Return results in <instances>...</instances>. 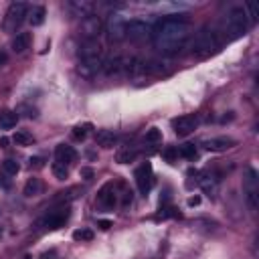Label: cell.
Masks as SVG:
<instances>
[{
    "label": "cell",
    "mask_w": 259,
    "mask_h": 259,
    "mask_svg": "<svg viewBox=\"0 0 259 259\" xmlns=\"http://www.w3.org/2000/svg\"><path fill=\"white\" fill-rule=\"evenodd\" d=\"M190 37V25L182 19H162L152 29L154 47L162 53H178Z\"/></svg>",
    "instance_id": "obj_1"
},
{
    "label": "cell",
    "mask_w": 259,
    "mask_h": 259,
    "mask_svg": "<svg viewBox=\"0 0 259 259\" xmlns=\"http://www.w3.org/2000/svg\"><path fill=\"white\" fill-rule=\"evenodd\" d=\"M247 29H249V21L243 7H233L231 11H227V15L221 21V33L227 37V41H235L243 37Z\"/></svg>",
    "instance_id": "obj_2"
},
{
    "label": "cell",
    "mask_w": 259,
    "mask_h": 259,
    "mask_svg": "<svg viewBox=\"0 0 259 259\" xmlns=\"http://www.w3.org/2000/svg\"><path fill=\"white\" fill-rule=\"evenodd\" d=\"M221 35L217 29L213 27H204L196 33V37L192 39V53L198 57H209L215 55L217 51L221 49Z\"/></svg>",
    "instance_id": "obj_3"
},
{
    "label": "cell",
    "mask_w": 259,
    "mask_h": 259,
    "mask_svg": "<svg viewBox=\"0 0 259 259\" xmlns=\"http://www.w3.org/2000/svg\"><path fill=\"white\" fill-rule=\"evenodd\" d=\"M25 17H29V7L25 3H13L9 7V11H7L3 29L7 33H17V29L25 23Z\"/></svg>",
    "instance_id": "obj_4"
},
{
    "label": "cell",
    "mask_w": 259,
    "mask_h": 259,
    "mask_svg": "<svg viewBox=\"0 0 259 259\" xmlns=\"http://www.w3.org/2000/svg\"><path fill=\"white\" fill-rule=\"evenodd\" d=\"M126 23L128 21L122 15H118V13L110 15L108 25H106V33H108L110 41H122V39H126Z\"/></svg>",
    "instance_id": "obj_5"
},
{
    "label": "cell",
    "mask_w": 259,
    "mask_h": 259,
    "mask_svg": "<svg viewBox=\"0 0 259 259\" xmlns=\"http://www.w3.org/2000/svg\"><path fill=\"white\" fill-rule=\"evenodd\" d=\"M126 37L130 41H144V39L152 37V27L144 21H138V19L128 21L126 23Z\"/></svg>",
    "instance_id": "obj_6"
},
{
    "label": "cell",
    "mask_w": 259,
    "mask_h": 259,
    "mask_svg": "<svg viewBox=\"0 0 259 259\" xmlns=\"http://www.w3.org/2000/svg\"><path fill=\"white\" fill-rule=\"evenodd\" d=\"M79 31H81V35L85 37V41H97L99 33L103 31V21H101L99 17L91 15V17H87V19L81 21Z\"/></svg>",
    "instance_id": "obj_7"
},
{
    "label": "cell",
    "mask_w": 259,
    "mask_h": 259,
    "mask_svg": "<svg viewBox=\"0 0 259 259\" xmlns=\"http://www.w3.org/2000/svg\"><path fill=\"white\" fill-rule=\"evenodd\" d=\"M69 211H71L69 206H61V209L51 211V213H47V215L43 217L41 225L47 227V229H59V227H63L65 221L69 219Z\"/></svg>",
    "instance_id": "obj_8"
},
{
    "label": "cell",
    "mask_w": 259,
    "mask_h": 259,
    "mask_svg": "<svg viewBox=\"0 0 259 259\" xmlns=\"http://www.w3.org/2000/svg\"><path fill=\"white\" fill-rule=\"evenodd\" d=\"M136 182H138V188H140L142 194H146L152 188L154 174H152V164L150 162H144L142 166H138V170H136Z\"/></svg>",
    "instance_id": "obj_9"
},
{
    "label": "cell",
    "mask_w": 259,
    "mask_h": 259,
    "mask_svg": "<svg viewBox=\"0 0 259 259\" xmlns=\"http://www.w3.org/2000/svg\"><path fill=\"white\" fill-rule=\"evenodd\" d=\"M198 126V118L196 116H180L172 122V128L176 132V136H188L194 132V128Z\"/></svg>",
    "instance_id": "obj_10"
},
{
    "label": "cell",
    "mask_w": 259,
    "mask_h": 259,
    "mask_svg": "<svg viewBox=\"0 0 259 259\" xmlns=\"http://www.w3.org/2000/svg\"><path fill=\"white\" fill-rule=\"evenodd\" d=\"M116 202H118V194H116L114 184L101 186V190L97 192V204L103 206V209H114Z\"/></svg>",
    "instance_id": "obj_11"
},
{
    "label": "cell",
    "mask_w": 259,
    "mask_h": 259,
    "mask_svg": "<svg viewBox=\"0 0 259 259\" xmlns=\"http://www.w3.org/2000/svg\"><path fill=\"white\" fill-rule=\"evenodd\" d=\"M202 146L209 152H225V150L235 146V140L229 138V136H217V138H211V140H204Z\"/></svg>",
    "instance_id": "obj_12"
},
{
    "label": "cell",
    "mask_w": 259,
    "mask_h": 259,
    "mask_svg": "<svg viewBox=\"0 0 259 259\" xmlns=\"http://www.w3.org/2000/svg\"><path fill=\"white\" fill-rule=\"evenodd\" d=\"M69 9H71V13L75 15V17H79L81 21L83 19H87V17H91L93 15V3H89V0H71L69 3Z\"/></svg>",
    "instance_id": "obj_13"
},
{
    "label": "cell",
    "mask_w": 259,
    "mask_h": 259,
    "mask_svg": "<svg viewBox=\"0 0 259 259\" xmlns=\"http://www.w3.org/2000/svg\"><path fill=\"white\" fill-rule=\"evenodd\" d=\"M55 158H57V162H61V164H71V162H75V158H77V152L73 150V146H69V144H59L57 148H55Z\"/></svg>",
    "instance_id": "obj_14"
},
{
    "label": "cell",
    "mask_w": 259,
    "mask_h": 259,
    "mask_svg": "<svg viewBox=\"0 0 259 259\" xmlns=\"http://www.w3.org/2000/svg\"><path fill=\"white\" fill-rule=\"evenodd\" d=\"M198 184H200V188L204 190V194H209V196H215V194L219 192V178H215L213 174L200 176V178H198Z\"/></svg>",
    "instance_id": "obj_15"
},
{
    "label": "cell",
    "mask_w": 259,
    "mask_h": 259,
    "mask_svg": "<svg viewBox=\"0 0 259 259\" xmlns=\"http://www.w3.org/2000/svg\"><path fill=\"white\" fill-rule=\"evenodd\" d=\"M95 142H97V146H101V148H114L116 142H118V136H116L112 130H99V132L95 134Z\"/></svg>",
    "instance_id": "obj_16"
},
{
    "label": "cell",
    "mask_w": 259,
    "mask_h": 259,
    "mask_svg": "<svg viewBox=\"0 0 259 259\" xmlns=\"http://www.w3.org/2000/svg\"><path fill=\"white\" fill-rule=\"evenodd\" d=\"M17 122H19V114L17 112H0V130H13L17 128Z\"/></svg>",
    "instance_id": "obj_17"
},
{
    "label": "cell",
    "mask_w": 259,
    "mask_h": 259,
    "mask_svg": "<svg viewBox=\"0 0 259 259\" xmlns=\"http://www.w3.org/2000/svg\"><path fill=\"white\" fill-rule=\"evenodd\" d=\"M29 45H31V35L29 33H19L15 39H13V51L15 53H25V51L29 49Z\"/></svg>",
    "instance_id": "obj_18"
},
{
    "label": "cell",
    "mask_w": 259,
    "mask_h": 259,
    "mask_svg": "<svg viewBox=\"0 0 259 259\" xmlns=\"http://www.w3.org/2000/svg\"><path fill=\"white\" fill-rule=\"evenodd\" d=\"M43 182L41 178H29L27 184H25V196H39L43 194Z\"/></svg>",
    "instance_id": "obj_19"
},
{
    "label": "cell",
    "mask_w": 259,
    "mask_h": 259,
    "mask_svg": "<svg viewBox=\"0 0 259 259\" xmlns=\"http://www.w3.org/2000/svg\"><path fill=\"white\" fill-rule=\"evenodd\" d=\"M138 158V150L136 148H122L120 152H118V156H116V160L120 162V164H130V162H134Z\"/></svg>",
    "instance_id": "obj_20"
},
{
    "label": "cell",
    "mask_w": 259,
    "mask_h": 259,
    "mask_svg": "<svg viewBox=\"0 0 259 259\" xmlns=\"http://www.w3.org/2000/svg\"><path fill=\"white\" fill-rule=\"evenodd\" d=\"M45 17H47V11L45 7H33L31 13H29V23L33 27H41L45 23Z\"/></svg>",
    "instance_id": "obj_21"
},
{
    "label": "cell",
    "mask_w": 259,
    "mask_h": 259,
    "mask_svg": "<svg viewBox=\"0 0 259 259\" xmlns=\"http://www.w3.org/2000/svg\"><path fill=\"white\" fill-rule=\"evenodd\" d=\"M13 140H15L19 146H31V144H35V136H33L29 130H19Z\"/></svg>",
    "instance_id": "obj_22"
},
{
    "label": "cell",
    "mask_w": 259,
    "mask_h": 259,
    "mask_svg": "<svg viewBox=\"0 0 259 259\" xmlns=\"http://www.w3.org/2000/svg\"><path fill=\"white\" fill-rule=\"evenodd\" d=\"M178 156H182V158H186V160H194V158L198 156L196 146H194V144H184V146H180Z\"/></svg>",
    "instance_id": "obj_23"
},
{
    "label": "cell",
    "mask_w": 259,
    "mask_h": 259,
    "mask_svg": "<svg viewBox=\"0 0 259 259\" xmlns=\"http://www.w3.org/2000/svg\"><path fill=\"white\" fill-rule=\"evenodd\" d=\"M19 170H21V166H19V162H17V160L9 158V160H5V162H3V172H5L7 176H17V174H19Z\"/></svg>",
    "instance_id": "obj_24"
},
{
    "label": "cell",
    "mask_w": 259,
    "mask_h": 259,
    "mask_svg": "<svg viewBox=\"0 0 259 259\" xmlns=\"http://www.w3.org/2000/svg\"><path fill=\"white\" fill-rule=\"evenodd\" d=\"M144 142H148V144H158V142H162V132H160L158 128H150V130H146Z\"/></svg>",
    "instance_id": "obj_25"
},
{
    "label": "cell",
    "mask_w": 259,
    "mask_h": 259,
    "mask_svg": "<svg viewBox=\"0 0 259 259\" xmlns=\"http://www.w3.org/2000/svg\"><path fill=\"white\" fill-rule=\"evenodd\" d=\"M91 130H93L91 124H79V126L73 128V138H75V140H85Z\"/></svg>",
    "instance_id": "obj_26"
},
{
    "label": "cell",
    "mask_w": 259,
    "mask_h": 259,
    "mask_svg": "<svg viewBox=\"0 0 259 259\" xmlns=\"http://www.w3.org/2000/svg\"><path fill=\"white\" fill-rule=\"evenodd\" d=\"M51 170H53V176H55L57 180H65V178L69 176V168H67L65 164H61V162H55L53 166H51Z\"/></svg>",
    "instance_id": "obj_27"
},
{
    "label": "cell",
    "mask_w": 259,
    "mask_h": 259,
    "mask_svg": "<svg viewBox=\"0 0 259 259\" xmlns=\"http://www.w3.org/2000/svg\"><path fill=\"white\" fill-rule=\"evenodd\" d=\"M73 239L75 241H91L93 231L91 229H77V231H73Z\"/></svg>",
    "instance_id": "obj_28"
},
{
    "label": "cell",
    "mask_w": 259,
    "mask_h": 259,
    "mask_svg": "<svg viewBox=\"0 0 259 259\" xmlns=\"http://www.w3.org/2000/svg\"><path fill=\"white\" fill-rule=\"evenodd\" d=\"M17 114H23L25 118H37L39 116V110L37 108H31V106H27V103H23V106H19V110H17Z\"/></svg>",
    "instance_id": "obj_29"
},
{
    "label": "cell",
    "mask_w": 259,
    "mask_h": 259,
    "mask_svg": "<svg viewBox=\"0 0 259 259\" xmlns=\"http://www.w3.org/2000/svg\"><path fill=\"white\" fill-rule=\"evenodd\" d=\"M162 158H164L166 162H176V158H178V148L168 146V148L162 152Z\"/></svg>",
    "instance_id": "obj_30"
},
{
    "label": "cell",
    "mask_w": 259,
    "mask_h": 259,
    "mask_svg": "<svg viewBox=\"0 0 259 259\" xmlns=\"http://www.w3.org/2000/svg\"><path fill=\"white\" fill-rule=\"evenodd\" d=\"M247 204L251 206V209H257V188L255 186H251L247 190Z\"/></svg>",
    "instance_id": "obj_31"
},
{
    "label": "cell",
    "mask_w": 259,
    "mask_h": 259,
    "mask_svg": "<svg viewBox=\"0 0 259 259\" xmlns=\"http://www.w3.org/2000/svg\"><path fill=\"white\" fill-rule=\"evenodd\" d=\"M247 11H249L251 23H255V21H257V5H255V3H247Z\"/></svg>",
    "instance_id": "obj_32"
},
{
    "label": "cell",
    "mask_w": 259,
    "mask_h": 259,
    "mask_svg": "<svg viewBox=\"0 0 259 259\" xmlns=\"http://www.w3.org/2000/svg\"><path fill=\"white\" fill-rule=\"evenodd\" d=\"M79 174H81V178H85V180H91V178H93V168H89V166H83V168L79 170Z\"/></svg>",
    "instance_id": "obj_33"
},
{
    "label": "cell",
    "mask_w": 259,
    "mask_h": 259,
    "mask_svg": "<svg viewBox=\"0 0 259 259\" xmlns=\"http://www.w3.org/2000/svg\"><path fill=\"white\" fill-rule=\"evenodd\" d=\"M0 186H3V188H11V180H9V176L7 174H3V176H0Z\"/></svg>",
    "instance_id": "obj_34"
},
{
    "label": "cell",
    "mask_w": 259,
    "mask_h": 259,
    "mask_svg": "<svg viewBox=\"0 0 259 259\" xmlns=\"http://www.w3.org/2000/svg\"><path fill=\"white\" fill-rule=\"evenodd\" d=\"M198 202H200V196H190L188 198V206H196Z\"/></svg>",
    "instance_id": "obj_35"
},
{
    "label": "cell",
    "mask_w": 259,
    "mask_h": 259,
    "mask_svg": "<svg viewBox=\"0 0 259 259\" xmlns=\"http://www.w3.org/2000/svg\"><path fill=\"white\" fill-rule=\"evenodd\" d=\"M7 61H9V55L5 53V51H0V67H3Z\"/></svg>",
    "instance_id": "obj_36"
},
{
    "label": "cell",
    "mask_w": 259,
    "mask_h": 259,
    "mask_svg": "<svg viewBox=\"0 0 259 259\" xmlns=\"http://www.w3.org/2000/svg\"><path fill=\"white\" fill-rule=\"evenodd\" d=\"M99 227H101L103 231H108V229L112 227V221H99Z\"/></svg>",
    "instance_id": "obj_37"
},
{
    "label": "cell",
    "mask_w": 259,
    "mask_h": 259,
    "mask_svg": "<svg viewBox=\"0 0 259 259\" xmlns=\"http://www.w3.org/2000/svg\"><path fill=\"white\" fill-rule=\"evenodd\" d=\"M43 166V158H31V166Z\"/></svg>",
    "instance_id": "obj_38"
},
{
    "label": "cell",
    "mask_w": 259,
    "mask_h": 259,
    "mask_svg": "<svg viewBox=\"0 0 259 259\" xmlns=\"http://www.w3.org/2000/svg\"><path fill=\"white\" fill-rule=\"evenodd\" d=\"M0 146L7 148V146H9V138H0Z\"/></svg>",
    "instance_id": "obj_39"
}]
</instances>
